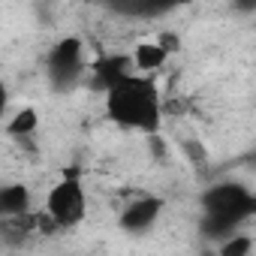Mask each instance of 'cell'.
I'll return each mask as SVG.
<instances>
[{
	"mask_svg": "<svg viewBox=\"0 0 256 256\" xmlns=\"http://www.w3.org/2000/svg\"><path fill=\"white\" fill-rule=\"evenodd\" d=\"M106 112L124 130L157 136L160 118H163L160 90L145 76H120L106 88Z\"/></svg>",
	"mask_w": 256,
	"mask_h": 256,
	"instance_id": "1",
	"label": "cell"
},
{
	"mask_svg": "<svg viewBox=\"0 0 256 256\" xmlns=\"http://www.w3.org/2000/svg\"><path fill=\"white\" fill-rule=\"evenodd\" d=\"M46 214L48 220L58 226V229H72L84 220L88 214V196H84V187L76 181V178H64L58 181L48 196H46Z\"/></svg>",
	"mask_w": 256,
	"mask_h": 256,
	"instance_id": "2",
	"label": "cell"
},
{
	"mask_svg": "<svg viewBox=\"0 0 256 256\" xmlns=\"http://www.w3.org/2000/svg\"><path fill=\"white\" fill-rule=\"evenodd\" d=\"M84 70V54H82V42L78 40H64L54 46V52L48 54V78L58 90H66L78 82Z\"/></svg>",
	"mask_w": 256,
	"mask_h": 256,
	"instance_id": "3",
	"label": "cell"
},
{
	"mask_svg": "<svg viewBox=\"0 0 256 256\" xmlns=\"http://www.w3.org/2000/svg\"><path fill=\"white\" fill-rule=\"evenodd\" d=\"M160 211H163V199L145 196V199L126 205V208L120 211V226H124L126 232H148V229L157 223Z\"/></svg>",
	"mask_w": 256,
	"mask_h": 256,
	"instance_id": "4",
	"label": "cell"
},
{
	"mask_svg": "<svg viewBox=\"0 0 256 256\" xmlns=\"http://www.w3.org/2000/svg\"><path fill=\"white\" fill-rule=\"evenodd\" d=\"M244 202H247L244 190H241V187H232V184H220V187H214V190L205 196L208 214H223V217H229V220H238V208H241Z\"/></svg>",
	"mask_w": 256,
	"mask_h": 256,
	"instance_id": "5",
	"label": "cell"
},
{
	"mask_svg": "<svg viewBox=\"0 0 256 256\" xmlns=\"http://www.w3.org/2000/svg\"><path fill=\"white\" fill-rule=\"evenodd\" d=\"M30 211V190L24 184H6L0 190V217H22Z\"/></svg>",
	"mask_w": 256,
	"mask_h": 256,
	"instance_id": "6",
	"label": "cell"
},
{
	"mask_svg": "<svg viewBox=\"0 0 256 256\" xmlns=\"http://www.w3.org/2000/svg\"><path fill=\"white\" fill-rule=\"evenodd\" d=\"M166 58H169V52L154 40V42H139L133 48V54H130V64L139 72H154V70H160L166 64Z\"/></svg>",
	"mask_w": 256,
	"mask_h": 256,
	"instance_id": "7",
	"label": "cell"
},
{
	"mask_svg": "<svg viewBox=\"0 0 256 256\" xmlns=\"http://www.w3.org/2000/svg\"><path fill=\"white\" fill-rule=\"evenodd\" d=\"M40 126V114L34 106H22L18 112H12V118L6 120V133L10 136H34Z\"/></svg>",
	"mask_w": 256,
	"mask_h": 256,
	"instance_id": "8",
	"label": "cell"
},
{
	"mask_svg": "<svg viewBox=\"0 0 256 256\" xmlns=\"http://www.w3.org/2000/svg\"><path fill=\"white\" fill-rule=\"evenodd\" d=\"M250 250H253V238H250V235H241V232H235L232 238H226V241L217 247L220 256H247Z\"/></svg>",
	"mask_w": 256,
	"mask_h": 256,
	"instance_id": "9",
	"label": "cell"
},
{
	"mask_svg": "<svg viewBox=\"0 0 256 256\" xmlns=\"http://www.w3.org/2000/svg\"><path fill=\"white\" fill-rule=\"evenodd\" d=\"M157 42H160L169 54H175V52L181 48V36H178V34H169V30H166V34H160V36H157Z\"/></svg>",
	"mask_w": 256,
	"mask_h": 256,
	"instance_id": "10",
	"label": "cell"
},
{
	"mask_svg": "<svg viewBox=\"0 0 256 256\" xmlns=\"http://www.w3.org/2000/svg\"><path fill=\"white\" fill-rule=\"evenodd\" d=\"M235 4V10H241V12H256V0H232Z\"/></svg>",
	"mask_w": 256,
	"mask_h": 256,
	"instance_id": "11",
	"label": "cell"
}]
</instances>
